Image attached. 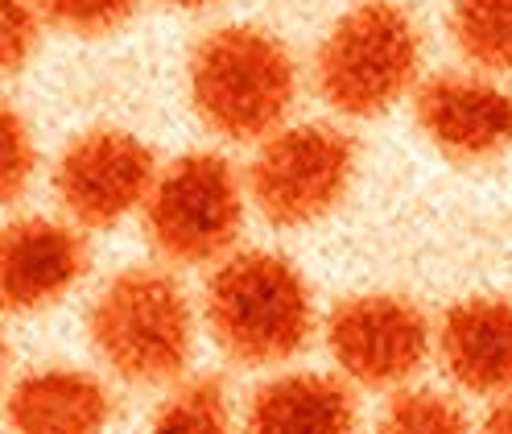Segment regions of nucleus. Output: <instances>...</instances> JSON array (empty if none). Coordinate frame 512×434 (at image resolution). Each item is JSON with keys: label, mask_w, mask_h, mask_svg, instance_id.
Segmentation results:
<instances>
[{"label": "nucleus", "mask_w": 512, "mask_h": 434, "mask_svg": "<svg viewBox=\"0 0 512 434\" xmlns=\"http://www.w3.org/2000/svg\"><path fill=\"white\" fill-rule=\"evenodd\" d=\"M294 58L256 25H223L190 54V100L207 129L228 141H256L281 129L294 104Z\"/></svg>", "instance_id": "1"}, {"label": "nucleus", "mask_w": 512, "mask_h": 434, "mask_svg": "<svg viewBox=\"0 0 512 434\" xmlns=\"http://www.w3.org/2000/svg\"><path fill=\"white\" fill-rule=\"evenodd\" d=\"M215 344L240 364H281L306 348L314 306L302 273L265 248L223 257L207 282Z\"/></svg>", "instance_id": "2"}, {"label": "nucleus", "mask_w": 512, "mask_h": 434, "mask_svg": "<svg viewBox=\"0 0 512 434\" xmlns=\"http://www.w3.org/2000/svg\"><path fill=\"white\" fill-rule=\"evenodd\" d=\"M91 344L116 377L133 385L174 381L195 348V315L162 269H124L91 306Z\"/></svg>", "instance_id": "3"}, {"label": "nucleus", "mask_w": 512, "mask_h": 434, "mask_svg": "<svg viewBox=\"0 0 512 434\" xmlns=\"http://www.w3.org/2000/svg\"><path fill=\"white\" fill-rule=\"evenodd\" d=\"M422 42L393 0H364L343 13L318 50V87L343 116H376L397 104L418 75Z\"/></svg>", "instance_id": "4"}, {"label": "nucleus", "mask_w": 512, "mask_h": 434, "mask_svg": "<svg viewBox=\"0 0 512 434\" xmlns=\"http://www.w3.org/2000/svg\"><path fill=\"white\" fill-rule=\"evenodd\" d=\"M244 224V191L219 153H186L166 166L145 203V232L178 265L219 261Z\"/></svg>", "instance_id": "5"}, {"label": "nucleus", "mask_w": 512, "mask_h": 434, "mask_svg": "<svg viewBox=\"0 0 512 434\" xmlns=\"http://www.w3.org/2000/svg\"><path fill=\"white\" fill-rule=\"evenodd\" d=\"M356 149L331 124H290L265 137L248 170V191L261 215L277 228H302L323 220L347 195Z\"/></svg>", "instance_id": "6"}, {"label": "nucleus", "mask_w": 512, "mask_h": 434, "mask_svg": "<svg viewBox=\"0 0 512 434\" xmlns=\"http://www.w3.org/2000/svg\"><path fill=\"white\" fill-rule=\"evenodd\" d=\"M327 344L335 364L368 389L401 385L422 368L430 348L426 315L397 294L343 298L327 319Z\"/></svg>", "instance_id": "7"}, {"label": "nucleus", "mask_w": 512, "mask_h": 434, "mask_svg": "<svg viewBox=\"0 0 512 434\" xmlns=\"http://www.w3.org/2000/svg\"><path fill=\"white\" fill-rule=\"evenodd\" d=\"M153 153L124 129L75 137L54 170V191L83 228H112L153 195Z\"/></svg>", "instance_id": "8"}, {"label": "nucleus", "mask_w": 512, "mask_h": 434, "mask_svg": "<svg viewBox=\"0 0 512 434\" xmlns=\"http://www.w3.org/2000/svg\"><path fill=\"white\" fill-rule=\"evenodd\" d=\"M422 133L455 162H488L512 149V91L479 75H434L418 91Z\"/></svg>", "instance_id": "9"}, {"label": "nucleus", "mask_w": 512, "mask_h": 434, "mask_svg": "<svg viewBox=\"0 0 512 434\" xmlns=\"http://www.w3.org/2000/svg\"><path fill=\"white\" fill-rule=\"evenodd\" d=\"M87 269L83 236L58 220H17L0 244V290L9 310H42L67 294Z\"/></svg>", "instance_id": "10"}, {"label": "nucleus", "mask_w": 512, "mask_h": 434, "mask_svg": "<svg viewBox=\"0 0 512 434\" xmlns=\"http://www.w3.org/2000/svg\"><path fill=\"white\" fill-rule=\"evenodd\" d=\"M438 352L446 372L471 393L512 389V302L463 298L442 315Z\"/></svg>", "instance_id": "11"}, {"label": "nucleus", "mask_w": 512, "mask_h": 434, "mask_svg": "<svg viewBox=\"0 0 512 434\" xmlns=\"http://www.w3.org/2000/svg\"><path fill=\"white\" fill-rule=\"evenodd\" d=\"M356 401L323 372H285L248 401L244 434H356Z\"/></svg>", "instance_id": "12"}, {"label": "nucleus", "mask_w": 512, "mask_h": 434, "mask_svg": "<svg viewBox=\"0 0 512 434\" xmlns=\"http://www.w3.org/2000/svg\"><path fill=\"white\" fill-rule=\"evenodd\" d=\"M108 414V389L75 368L29 372L9 397V422L17 434H104Z\"/></svg>", "instance_id": "13"}, {"label": "nucleus", "mask_w": 512, "mask_h": 434, "mask_svg": "<svg viewBox=\"0 0 512 434\" xmlns=\"http://www.w3.org/2000/svg\"><path fill=\"white\" fill-rule=\"evenodd\" d=\"M451 34L479 71H512V0H455Z\"/></svg>", "instance_id": "14"}, {"label": "nucleus", "mask_w": 512, "mask_h": 434, "mask_svg": "<svg viewBox=\"0 0 512 434\" xmlns=\"http://www.w3.org/2000/svg\"><path fill=\"white\" fill-rule=\"evenodd\" d=\"M153 434H232L228 406H223V389L215 377H195L153 418Z\"/></svg>", "instance_id": "15"}, {"label": "nucleus", "mask_w": 512, "mask_h": 434, "mask_svg": "<svg viewBox=\"0 0 512 434\" xmlns=\"http://www.w3.org/2000/svg\"><path fill=\"white\" fill-rule=\"evenodd\" d=\"M376 434H467V418L446 393L409 389L389 401Z\"/></svg>", "instance_id": "16"}, {"label": "nucleus", "mask_w": 512, "mask_h": 434, "mask_svg": "<svg viewBox=\"0 0 512 434\" xmlns=\"http://www.w3.org/2000/svg\"><path fill=\"white\" fill-rule=\"evenodd\" d=\"M42 9L54 25L71 29V34L100 38L133 17V0H42Z\"/></svg>", "instance_id": "17"}, {"label": "nucleus", "mask_w": 512, "mask_h": 434, "mask_svg": "<svg viewBox=\"0 0 512 434\" xmlns=\"http://www.w3.org/2000/svg\"><path fill=\"white\" fill-rule=\"evenodd\" d=\"M0 166H5V199L13 203L25 182L34 178V166H38V149H34V137H29V124L5 108V141H0Z\"/></svg>", "instance_id": "18"}, {"label": "nucleus", "mask_w": 512, "mask_h": 434, "mask_svg": "<svg viewBox=\"0 0 512 434\" xmlns=\"http://www.w3.org/2000/svg\"><path fill=\"white\" fill-rule=\"evenodd\" d=\"M0 34H5V71L13 75L38 50L42 21H38L34 0H5V9H0Z\"/></svg>", "instance_id": "19"}, {"label": "nucleus", "mask_w": 512, "mask_h": 434, "mask_svg": "<svg viewBox=\"0 0 512 434\" xmlns=\"http://www.w3.org/2000/svg\"><path fill=\"white\" fill-rule=\"evenodd\" d=\"M484 434H512V393L504 401H496V410L484 422Z\"/></svg>", "instance_id": "20"}, {"label": "nucleus", "mask_w": 512, "mask_h": 434, "mask_svg": "<svg viewBox=\"0 0 512 434\" xmlns=\"http://www.w3.org/2000/svg\"><path fill=\"white\" fill-rule=\"evenodd\" d=\"M170 5H178V9H203V5H211V0H170Z\"/></svg>", "instance_id": "21"}]
</instances>
